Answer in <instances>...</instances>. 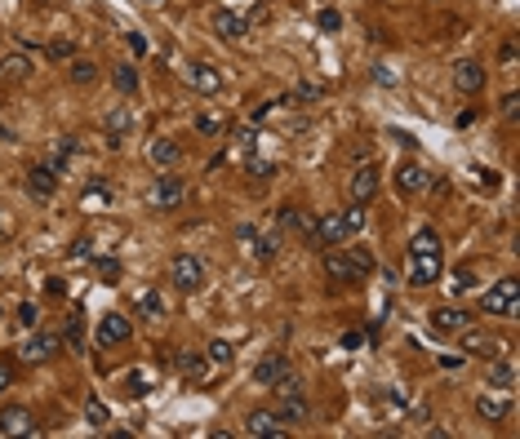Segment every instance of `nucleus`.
I'll use <instances>...</instances> for the list:
<instances>
[{
    "instance_id": "5fc2aeb1",
    "label": "nucleus",
    "mask_w": 520,
    "mask_h": 439,
    "mask_svg": "<svg viewBox=\"0 0 520 439\" xmlns=\"http://www.w3.org/2000/svg\"><path fill=\"white\" fill-rule=\"evenodd\" d=\"M516 103H520V93H507V98H502V111H507V116H516Z\"/></svg>"
},
{
    "instance_id": "bb28decb",
    "label": "nucleus",
    "mask_w": 520,
    "mask_h": 439,
    "mask_svg": "<svg viewBox=\"0 0 520 439\" xmlns=\"http://www.w3.org/2000/svg\"><path fill=\"white\" fill-rule=\"evenodd\" d=\"M280 244H285V231H280V226H276V231H267V235H258V258L272 262L276 253H280Z\"/></svg>"
},
{
    "instance_id": "aec40b11",
    "label": "nucleus",
    "mask_w": 520,
    "mask_h": 439,
    "mask_svg": "<svg viewBox=\"0 0 520 439\" xmlns=\"http://www.w3.org/2000/svg\"><path fill=\"white\" fill-rule=\"evenodd\" d=\"M316 244H347V231H343V218L338 214H325V218H316Z\"/></svg>"
},
{
    "instance_id": "20e7f679",
    "label": "nucleus",
    "mask_w": 520,
    "mask_h": 439,
    "mask_svg": "<svg viewBox=\"0 0 520 439\" xmlns=\"http://www.w3.org/2000/svg\"><path fill=\"white\" fill-rule=\"evenodd\" d=\"M170 284L178 293H196V289L205 284V262L191 258V253H178V258L170 262Z\"/></svg>"
},
{
    "instance_id": "de8ad7c7",
    "label": "nucleus",
    "mask_w": 520,
    "mask_h": 439,
    "mask_svg": "<svg viewBox=\"0 0 520 439\" xmlns=\"http://www.w3.org/2000/svg\"><path fill=\"white\" fill-rule=\"evenodd\" d=\"M89 253H94V240H89V235H80L76 244H72V258H89Z\"/></svg>"
},
{
    "instance_id": "09e8293b",
    "label": "nucleus",
    "mask_w": 520,
    "mask_h": 439,
    "mask_svg": "<svg viewBox=\"0 0 520 439\" xmlns=\"http://www.w3.org/2000/svg\"><path fill=\"white\" fill-rule=\"evenodd\" d=\"M249 173H254V178H272V173H276V164H267V160H249Z\"/></svg>"
},
{
    "instance_id": "cd10ccee",
    "label": "nucleus",
    "mask_w": 520,
    "mask_h": 439,
    "mask_svg": "<svg viewBox=\"0 0 520 439\" xmlns=\"http://www.w3.org/2000/svg\"><path fill=\"white\" fill-rule=\"evenodd\" d=\"M72 151H76V138H58V143L49 147V164H53V169H58V173H63V164L72 160Z\"/></svg>"
},
{
    "instance_id": "864d4df0",
    "label": "nucleus",
    "mask_w": 520,
    "mask_h": 439,
    "mask_svg": "<svg viewBox=\"0 0 520 439\" xmlns=\"http://www.w3.org/2000/svg\"><path fill=\"white\" fill-rule=\"evenodd\" d=\"M9 381H13V368H9L5 360H0V391H5V386H9Z\"/></svg>"
},
{
    "instance_id": "13d9d810",
    "label": "nucleus",
    "mask_w": 520,
    "mask_h": 439,
    "mask_svg": "<svg viewBox=\"0 0 520 439\" xmlns=\"http://www.w3.org/2000/svg\"><path fill=\"white\" fill-rule=\"evenodd\" d=\"M147 5H160V0H147Z\"/></svg>"
},
{
    "instance_id": "603ef678",
    "label": "nucleus",
    "mask_w": 520,
    "mask_h": 439,
    "mask_svg": "<svg viewBox=\"0 0 520 439\" xmlns=\"http://www.w3.org/2000/svg\"><path fill=\"white\" fill-rule=\"evenodd\" d=\"M267 18H272V5H258L254 13H249V27H254V22H267Z\"/></svg>"
},
{
    "instance_id": "9d476101",
    "label": "nucleus",
    "mask_w": 520,
    "mask_h": 439,
    "mask_svg": "<svg viewBox=\"0 0 520 439\" xmlns=\"http://www.w3.org/2000/svg\"><path fill=\"white\" fill-rule=\"evenodd\" d=\"M58 191V169H53L49 160L27 169V195H36V200H49V195Z\"/></svg>"
},
{
    "instance_id": "2f4dec72",
    "label": "nucleus",
    "mask_w": 520,
    "mask_h": 439,
    "mask_svg": "<svg viewBox=\"0 0 520 439\" xmlns=\"http://www.w3.org/2000/svg\"><path fill=\"white\" fill-rule=\"evenodd\" d=\"M111 80H116V89H120V93H134V89H138V72H134L129 63H120L116 72H111Z\"/></svg>"
},
{
    "instance_id": "c756f323",
    "label": "nucleus",
    "mask_w": 520,
    "mask_h": 439,
    "mask_svg": "<svg viewBox=\"0 0 520 439\" xmlns=\"http://www.w3.org/2000/svg\"><path fill=\"white\" fill-rule=\"evenodd\" d=\"M222 129H227V120H222V116H214V111H201V116H196V133L214 138V133H222Z\"/></svg>"
},
{
    "instance_id": "9b49d317",
    "label": "nucleus",
    "mask_w": 520,
    "mask_h": 439,
    "mask_svg": "<svg viewBox=\"0 0 520 439\" xmlns=\"http://www.w3.org/2000/svg\"><path fill=\"white\" fill-rule=\"evenodd\" d=\"M129 333H134V324H129V315H120V310H111V315L98 320V346H120Z\"/></svg>"
},
{
    "instance_id": "e433bc0d",
    "label": "nucleus",
    "mask_w": 520,
    "mask_h": 439,
    "mask_svg": "<svg viewBox=\"0 0 520 439\" xmlns=\"http://www.w3.org/2000/svg\"><path fill=\"white\" fill-rule=\"evenodd\" d=\"M94 266H98V275H103V284H116L120 280V262L116 258H94Z\"/></svg>"
},
{
    "instance_id": "f03ea898",
    "label": "nucleus",
    "mask_w": 520,
    "mask_h": 439,
    "mask_svg": "<svg viewBox=\"0 0 520 439\" xmlns=\"http://www.w3.org/2000/svg\"><path fill=\"white\" fill-rule=\"evenodd\" d=\"M374 271V253L364 244H334L325 253V275L334 284H360Z\"/></svg>"
},
{
    "instance_id": "473e14b6",
    "label": "nucleus",
    "mask_w": 520,
    "mask_h": 439,
    "mask_svg": "<svg viewBox=\"0 0 520 439\" xmlns=\"http://www.w3.org/2000/svg\"><path fill=\"white\" fill-rule=\"evenodd\" d=\"M58 337H63L67 346H76V350H80V346H85V320L72 315V320H67V333H58Z\"/></svg>"
},
{
    "instance_id": "4d7b16f0",
    "label": "nucleus",
    "mask_w": 520,
    "mask_h": 439,
    "mask_svg": "<svg viewBox=\"0 0 520 439\" xmlns=\"http://www.w3.org/2000/svg\"><path fill=\"white\" fill-rule=\"evenodd\" d=\"M462 360H467V355H440V364H445V368H462Z\"/></svg>"
},
{
    "instance_id": "58836bf2",
    "label": "nucleus",
    "mask_w": 520,
    "mask_h": 439,
    "mask_svg": "<svg viewBox=\"0 0 520 439\" xmlns=\"http://www.w3.org/2000/svg\"><path fill=\"white\" fill-rule=\"evenodd\" d=\"M94 204H111V187H107V182H98V187L85 191V209H89V214H94Z\"/></svg>"
},
{
    "instance_id": "6ab92c4d",
    "label": "nucleus",
    "mask_w": 520,
    "mask_h": 439,
    "mask_svg": "<svg viewBox=\"0 0 520 439\" xmlns=\"http://www.w3.org/2000/svg\"><path fill=\"white\" fill-rule=\"evenodd\" d=\"M129 133H134V111H129V107H116V111H107V143L116 147V143H125Z\"/></svg>"
},
{
    "instance_id": "a18cd8bd",
    "label": "nucleus",
    "mask_w": 520,
    "mask_h": 439,
    "mask_svg": "<svg viewBox=\"0 0 520 439\" xmlns=\"http://www.w3.org/2000/svg\"><path fill=\"white\" fill-rule=\"evenodd\" d=\"M125 391H129V395H147V377L143 373H129V377H125Z\"/></svg>"
},
{
    "instance_id": "4468645a",
    "label": "nucleus",
    "mask_w": 520,
    "mask_h": 439,
    "mask_svg": "<svg viewBox=\"0 0 520 439\" xmlns=\"http://www.w3.org/2000/svg\"><path fill=\"white\" fill-rule=\"evenodd\" d=\"M454 89L481 93V89H485V67L476 63V58H458V63H454Z\"/></svg>"
},
{
    "instance_id": "412c9836",
    "label": "nucleus",
    "mask_w": 520,
    "mask_h": 439,
    "mask_svg": "<svg viewBox=\"0 0 520 439\" xmlns=\"http://www.w3.org/2000/svg\"><path fill=\"white\" fill-rule=\"evenodd\" d=\"M151 164H156V169H174L178 160H182V147L174 143V138H151Z\"/></svg>"
},
{
    "instance_id": "f704fd0d",
    "label": "nucleus",
    "mask_w": 520,
    "mask_h": 439,
    "mask_svg": "<svg viewBox=\"0 0 520 439\" xmlns=\"http://www.w3.org/2000/svg\"><path fill=\"white\" fill-rule=\"evenodd\" d=\"M205 355H209V364H222V368H227V364L236 360V350H232V342H222V337H218V342H209Z\"/></svg>"
},
{
    "instance_id": "4be33fe9",
    "label": "nucleus",
    "mask_w": 520,
    "mask_h": 439,
    "mask_svg": "<svg viewBox=\"0 0 520 439\" xmlns=\"http://www.w3.org/2000/svg\"><path fill=\"white\" fill-rule=\"evenodd\" d=\"M285 373H289V360H285V355H267V360L254 368V381H258V386H276Z\"/></svg>"
},
{
    "instance_id": "f3484780",
    "label": "nucleus",
    "mask_w": 520,
    "mask_h": 439,
    "mask_svg": "<svg viewBox=\"0 0 520 439\" xmlns=\"http://www.w3.org/2000/svg\"><path fill=\"white\" fill-rule=\"evenodd\" d=\"M476 417L481 421H507L512 417V395H481V400H476Z\"/></svg>"
},
{
    "instance_id": "393cba45",
    "label": "nucleus",
    "mask_w": 520,
    "mask_h": 439,
    "mask_svg": "<svg viewBox=\"0 0 520 439\" xmlns=\"http://www.w3.org/2000/svg\"><path fill=\"white\" fill-rule=\"evenodd\" d=\"M489 381H494L498 391H512V386H516V368H512V360H502V355L489 360Z\"/></svg>"
},
{
    "instance_id": "79ce46f5",
    "label": "nucleus",
    "mask_w": 520,
    "mask_h": 439,
    "mask_svg": "<svg viewBox=\"0 0 520 439\" xmlns=\"http://www.w3.org/2000/svg\"><path fill=\"white\" fill-rule=\"evenodd\" d=\"M316 22H320V32H338V27H343V13H338V9H320Z\"/></svg>"
},
{
    "instance_id": "ddd939ff",
    "label": "nucleus",
    "mask_w": 520,
    "mask_h": 439,
    "mask_svg": "<svg viewBox=\"0 0 520 439\" xmlns=\"http://www.w3.org/2000/svg\"><path fill=\"white\" fill-rule=\"evenodd\" d=\"M209 27H214L222 40H241L249 32V18H245V13H236V9H214V13H209Z\"/></svg>"
},
{
    "instance_id": "0eeeda50",
    "label": "nucleus",
    "mask_w": 520,
    "mask_h": 439,
    "mask_svg": "<svg viewBox=\"0 0 520 439\" xmlns=\"http://www.w3.org/2000/svg\"><path fill=\"white\" fill-rule=\"evenodd\" d=\"M378 182H383V169L378 164H360L351 173V204H369L378 195Z\"/></svg>"
},
{
    "instance_id": "39448f33",
    "label": "nucleus",
    "mask_w": 520,
    "mask_h": 439,
    "mask_svg": "<svg viewBox=\"0 0 520 439\" xmlns=\"http://www.w3.org/2000/svg\"><path fill=\"white\" fill-rule=\"evenodd\" d=\"M182 195H187V187H182V178L174 173V169H160L156 182H151V204L156 209H178Z\"/></svg>"
},
{
    "instance_id": "f8f14e48",
    "label": "nucleus",
    "mask_w": 520,
    "mask_h": 439,
    "mask_svg": "<svg viewBox=\"0 0 520 439\" xmlns=\"http://www.w3.org/2000/svg\"><path fill=\"white\" fill-rule=\"evenodd\" d=\"M58 346H63L58 333H32V337L23 342V360H27V364H45L49 355H58Z\"/></svg>"
},
{
    "instance_id": "72a5a7b5",
    "label": "nucleus",
    "mask_w": 520,
    "mask_h": 439,
    "mask_svg": "<svg viewBox=\"0 0 520 439\" xmlns=\"http://www.w3.org/2000/svg\"><path fill=\"white\" fill-rule=\"evenodd\" d=\"M316 98H320L316 84H298L293 93H285V107H307V103H316Z\"/></svg>"
},
{
    "instance_id": "a19ab883",
    "label": "nucleus",
    "mask_w": 520,
    "mask_h": 439,
    "mask_svg": "<svg viewBox=\"0 0 520 439\" xmlns=\"http://www.w3.org/2000/svg\"><path fill=\"white\" fill-rule=\"evenodd\" d=\"M18 324H23V329H27V333H32V329H36V324H40V310H36L32 302H23V306H18Z\"/></svg>"
},
{
    "instance_id": "37998d69",
    "label": "nucleus",
    "mask_w": 520,
    "mask_h": 439,
    "mask_svg": "<svg viewBox=\"0 0 520 439\" xmlns=\"http://www.w3.org/2000/svg\"><path fill=\"white\" fill-rule=\"evenodd\" d=\"M476 182H481L485 191H498V187H502V178L494 173V169H476Z\"/></svg>"
},
{
    "instance_id": "c03bdc74",
    "label": "nucleus",
    "mask_w": 520,
    "mask_h": 439,
    "mask_svg": "<svg viewBox=\"0 0 520 439\" xmlns=\"http://www.w3.org/2000/svg\"><path fill=\"white\" fill-rule=\"evenodd\" d=\"M338 346H343V350H360V346H364V333H360V329H347V333L338 337Z\"/></svg>"
},
{
    "instance_id": "c9c22d12",
    "label": "nucleus",
    "mask_w": 520,
    "mask_h": 439,
    "mask_svg": "<svg viewBox=\"0 0 520 439\" xmlns=\"http://www.w3.org/2000/svg\"><path fill=\"white\" fill-rule=\"evenodd\" d=\"M338 218H343V231H347V235H356L360 226H364V204H351L347 214H338Z\"/></svg>"
},
{
    "instance_id": "4c0bfd02",
    "label": "nucleus",
    "mask_w": 520,
    "mask_h": 439,
    "mask_svg": "<svg viewBox=\"0 0 520 439\" xmlns=\"http://www.w3.org/2000/svg\"><path fill=\"white\" fill-rule=\"evenodd\" d=\"M445 284H449V293H467V289H476V275L467 271V266H462V271H454V275L445 280Z\"/></svg>"
},
{
    "instance_id": "f257e3e1",
    "label": "nucleus",
    "mask_w": 520,
    "mask_h": 439,
    "mask_svg": "<svg viewBox=\"0 0 520 439\" xmlns=\"http://www.w3.org/2000/svg\"><path fill=\"white\" fill-rule=\"evenodd\" d=\"M445 271V258H440V235L431 231V226H423V231H414L410 240V253H405V284L414 289H427L436 284Z\"/></svg>"
},
{
    "instance_id": "6e6d98bb",
    "label": "nucleus",
    "mask_w": 520,
    "mask_h": 439,
    "mask_svg": "<svg viewBox=\"0 0 520 439\" xmlns=\"http://www.w3.org/2000/svg\"><path fill=\"white\" fill-rule=\"evenodd\" d=\"M502 67H516V45H502Z\"/></svg>"
},
{
    "instance_id": "2eb2a0df",
    "label": "nucleus",
    "mask_w": 520,
    "mask_h": 439,
    "mask_svg": "<svg viewBox=\"0 0 520 439\" xmlns=\"http://www.w3.org/2000/svg\"><path fill=\"white\" fill-rule=\"evenodd\" d=\"M458 346H462V355H481V360H494V355H498V342H494L489 333L471 329V324L458 333Z\"/></svg>"
},
{
    "instance_id": "3c124183",
    "label": "nucleus",
    "mask_w": 520,
    "mask_h": 439,
    "mask_svg": "<svg viewBox=\"0 0 520 439\" xmlns=\"http://www.w3.org/2000/svg\"><path fill=\"white\" fill-rule=\"evenodd\" d=\"M232 143H236V147H245V151H249V147H254V133H249V129H236V138H232Z\"/></svg>"
},
{
    "instance_id": "49530a36",
    "label": "nucleus",
    "mask_w": 520,
    "mask_h": 439,
    "mask_svg": "<svg viewBox=\"0 0 520 439\" xmlns=\"http://www.w3.org/2000/svg\"><path fill=\"white\" fill-rule=\"evenodd\" d=\"M72 53H76L72 40H53V45H49V58H72Z\"/></svg>"
},
{
    "instance_id": "a878e982",
    "label": "nucleus",
    "mask_w": 520,
    "mask_h": 439,
    "mask_svg": "<svg viewBox=\"0 0 520 439\" xmlns=\"http://www.w3.org/2000/svg\"><path fill=\"white\" fill-rule=\"evenodd\" d=\"M0 67H5V80H27V76L36 72L27 53H9V58H0Z\"/></svg>"
},
{
    "instance_id": "7ed1b4c3",
    "label": "nucleus",
    "mask_w": 520,
    "mask_h": 439,
    "mask_svg": "<svg viewBox=\"0 0 520 439\" xmlns=\"http://www.w3.org/2000/svg\"><path fill=\"white\" fill-rule=\"evenodd\" d=\"M481 310L485 315H502V320H516L520 315V284L507 275V280H498L494 289H489L485 297H481Z\"/></svg>"
},
{
    "instance_id": "423d86ee",
    "label": "nucleus",
    "mask_w": 520,
    "mask_h": 439,
    "mask_svg": "<svg viewBox=\"0 0 520 439\" xmlns=\"http://www.w3.org/2000/svg\"><path fill=\"white\" fill-rule=\"evenodd\" d=\"M431 187V173L418 160H405L400 169H396V191L405 195V200H414V195H423Z\"/></svg>"
},
{
    "instance_id": "5701e85b",
    "label": "nucleus",
    "mask_w": 520,
    "mask_h": 439,
    "mask_svg": "<svg viewBox=\"0 0 520 439\" xmlns=\"http://www.w3.org/2000/svg\"><path fill=\"white\" fill-rule=\"evenodd\" d=\"M174 364H178L191 381H205V377H209V355H201V350H178Z\"/></svg>"
},
{
    "instance_id": "1a4fd4ad",
    "label": "nucleus",
    "mask_w": 520,
    "mask_h": 439,
    "mask_svg": "<svg viewBox=\"0 0 520 439\" xmlns=\"http://www.w3.org/2000/svg\"><path fill=\"white\" fill-rule=\"evenodd\" d=\"M471 324V315L467 310H458V306H436L431 310V333L436 337H454V333H462Z\"/></svg>"
},
{
    "instance_id": "ea45409f",
    "label": "nucleus",
    "mask_w": 520,
    "mask_h": 439,
    "mask_svg": "<svg viewBox=\"0 0 520 439\" xmlns=\"http://www.w3.org/2000/svg\"><path fill=\"white\" fill-rule=\"evenodd\" d=\"M138 306H143V315H165V297L156 293V289H151V293H143V302H138Z\"/></svg>"
},
{
    "instance_id": "b1692460",
    "label": "nucleus",
    "mask_w": 520,
    "mask_h": 439,
    "mask_svg": "<svg viewBox=\"0 0 520 439\" xmlns=\"http://www.w3.org/2000/svg\"><path fill=\"white\" fill-rule=\"evenodd\" d=\"M191 84H196L201 93H218V89H222V76H218L209 63H191Z\"/></svg>"
},
{
    "instance_id": "7c9ffc66",
    "label": "nucleus",
    "mask_w": 520,
    "mask_h": 439,
    "mask_svg": "<svg viewBox=\"0 0 520 439\" xmlns=\"http://www.w3.org/2000/svg\"><path fill=\"white\" fill-rule=\"evenodd\" d=\"M67 76H72V84H94V80H98V67H94L89 58H76Z\"/></svg>"
},
{
    "instance_id": "8fccbe9b",
    "label": "nucleus",
    "mask_w": 520,
    "mask_h": 439,
    "mask_svg": "<svg viewBox=\"0 0 520 439\" xmlns=\"http://www.w3.org/2000/svg\"><path fill=\"white\" fill-rule=\"evenodd\" d=\"M125 45H129L134 53H147V40H143V36H138V32H129V36H125Z\"/></svg>"
},
{
    "instance_id": "c85d7f7f",
    "label": "nucleus",
    "mask_w": 520,
    "mask_h": 439,
    "mask_svg": "<svg viewBox=\"0 0 520 439\" xmlns=\"http://www.w3.org/2000/svg\"><path fill=\"white\" fill-rule=\"evenodd\" d=\"M85 421H89L94 431H103L107 421H111V408H107L103 400H89V404H85Z\"/></svg>"
},
{
    "instance_id": "dca6fc26",
    "label": "nucleus",
    "mask_w": 520,
    "mask_h": 439,
    "mask_svg": "<svg viewBox=\"0 0 520 439\" xmlns=\"http://www.w3.org/2000/svg\"><path fill=\"white\" fill-rule=\"evenodd\" d=\"M245 431L258 435V439H285V426H280L276 408H254V413H249V421H245Z\"/></svg>"
},
{
    "instance_id": "6e6552de",
    "label": "nucleus",
    "mask_w": 520,
    "mask_h": 439,
    "mask_svg": "<svg viewBox=\"0 0 520 439\" xmlns=\"http://www.w3.org/2000/svg\"><path fill=\"white\" fill-rule=\"evenodd\" d=\"M276 417L289 421V426H303L307 417H312V404H307L303 391H289V395H276Z\"/></svg>"
},
{
    "instance_id": "bf43d9fd",
    "label": "nucleus",
    "mask_w": 520,
    "mask_h": 439,
    "mask_svg": "<svg viewBox=\"0 0 520 439\" xmlns=\"http://www.w3.org/2000/svg\"><path fill=\"white\" fill-rule=\"evenodd\" d=\"M0 80H5V67H0Z\"/></svg>"
},
{
    "instance_id": "a211bd4d",
    "label": "nucleus",
    "mask_w": 520,
    "mask_h": 439,
    "mask_svg": "<svg viewBox=\"0 0 520 439\" xmlns=\"http://www.w3.org/2000/svg\"><path fill=\"white\" fill-rule=\"evenodd\" d=\"M0 431H5L9 439H18V435H36V421H32V413H27V408H5V413H0Z\"/></svg>"
}]
</instances>
